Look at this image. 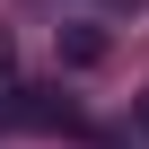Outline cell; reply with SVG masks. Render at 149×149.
I'll return each mask as SVG.
<instances>
[{
    "mask_svg": "<svg viewBox=\"0 0 149 149\" xmlns=\"http://www.w3.org/2000/svg\"><path fill=\"white\" fill-rule=\"evenodd\" d=\"M9 97H18V79H9V53H0V105H9Z\"/></svg>",
    "mask_w": 149,
    "mask_h": 149,
    "instance_id": "1",
    "label": "cell"
},
{
    "mask_svg": "<svg viewBox=\"0 0 149 149\" xmlns=\"http://www.w3.org/2000/svg\"><path fill=\"white\" fill-rule=\"evenodd\" d=\"M140 123H149V97H140Z\"/></svg>",
    "mask_w": 149,
    "mask_h": 149,
    "instance_id": "2",
    "label": "cell"
}]
</instances>
